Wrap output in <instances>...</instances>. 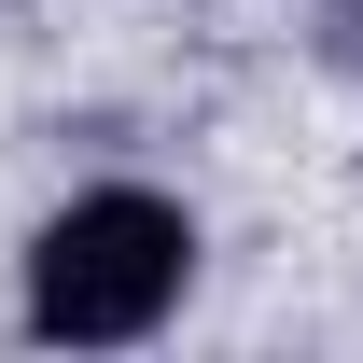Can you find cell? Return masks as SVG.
Returning a JSON list of instances; mask_svg holds the SVG:
<instances>
[{
    "instance_id": "6da1fadb",
    "label": "cell",
    "mask_w": 363,
    "mask_h": 363,
    "mask_svg": "<svg viewBox=\"0 0 363 363\" xmlns=\"http://www.w3.org/2000/svg\"><path fill=\"white\" fill-rule=\"evenodd\" d=\"M182 279H196V224L168 196H140V182H98V196H70L28 238V335L126 350V335H154L182 308Z\"/></svg>"
},
{
    "instance_id": "7a4b0ae2",
    "label": "cell",
    "mask_w": 363,
    "mask_h": 363,
    "mask_svg": "<svg viewBox=\"0 0 363 363\" xmlns=\"http://www.w3.org/2000/svg\"><path fill=\"white\" fill-rule=\"evenodd\" d=\"M335 28H350V56H363V0H335Z\"/></svg>"
}]
</instances>
